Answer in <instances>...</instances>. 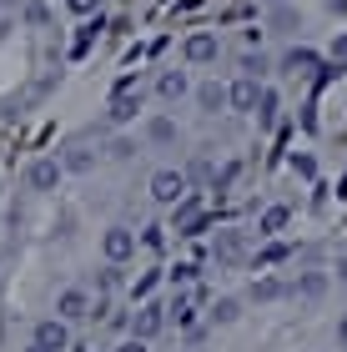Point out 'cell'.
<instances>
[{
    "label": "cell",
    "mask_w": 347,
    "mask_h": 352,
    "mask_svg": "<svg viewBox=\"0 0 347 352\" xmlns=\"http://www.w3.org/2000/svg\"><path fill=\"white\" fill-rule=\"evenodd\" d=\"M141 247H146V252H161V247H166V227H146V232H141Z\"/></svg>",
    "instance_id": "cell-25"
},
{
    "label": "cell",
    "mask_w": 347,
    "mask_h": 352,
    "mask_svg": "<svg viewBox=\"0 0 347 352\" xmlns=\"http://www.w3.org/2000/svg\"><path fill=\"white\" fill-rule=\"evenodd\" d=\"M186 91H192V81H186V71H166L161 81H156V96H161V101H181Z\"/></svg>",
    "instance_id": "cell-15"
},
{
    "label": "cell",
    "mask_w": 347,
    "mask_h": 352,
    "mask_svg": "<svg viewBox=\"0 0 347 352\" xmlns=\"http://www.w3.org/2000/svg\"><path fill=\"white\" fill-rule=\"evenodd\" d=\"M96 30H101V15H96V21H91V25H81V36H76L71 56H86V51H91V36H96Z\"/></svg>",
    "instance_id": "cell-24"
},
{
    "label": "cell",
    "mask_w": 347,
    "mask_h": 352,
    "mask_svg": "<svg viewBox=\"0 0 347 352\" xmlns=\"http://www.w3.org/2000/svg\"><path fill=\"white\" fill-rule=\"evenodd\" d=\"M267 6H287V0H267Z\"/></svg>",
    "instance_id": "cell-39"
},
{
    "label": "cell",
    "mask_w": 347,
    "mask_h": 352,
    "mask_svg": "<svg viewBox=\"0 0 347 352\" xmlns=\"http://www.w3.org/2000/svg\"><path fill=\"white\" fill-rule=\"evenodd\" d=\"M327 287H333V277H327V272H302V277L292 282V297L317 302V297H327Z\"/></svg>",
    "instance_id": "cell-11"
},
{
    "label": "cell",
    "mask_w": 347,
    "mask_h": 352,
    "mask_svg": "<svg viewBox=\"0 0 347 352\" xmlns=\"http://www.w3.org/2000/svg\"><path fill=\"white\" fill-rule=\"evenodd\" d=\"M71 352H91V347H71Z\"/></svg>",
    "instance_id": "cell-40"
},
{
    "label": "cell",
    "mask_w": 347,
    "mask_h": 352,
    "mask_svg": "<svg viewBox=\"0 0 347 352\" xmlns=\"http://www.w3.org/2000/svg\"><path fill=\"white\" fill-rule=\"evenodd\" d=\"M272 25H277V30H292V25H297V10H292V6H277V10H272Z\"/></svg>",
    "instance_id": "cell-28"
},
{
    "label": "cell",
    "mask_w": 347,
    "mask_h": 352,
    "mask_svg": "<svg viewBox=\"0 0 347 352\" xmlns=\"http://www.w3.org/2000/svg\"><path fill=\"white\" fill-rule=\"evenodd\" d=\"M197 277V267L192 262H177V272H171V282H192Z\"/></svg>",
    "instance_id": "cell-32"
},
{
    "label": "cell",
    "mask_w": 347,
    "mask_h": 352,
    "mask_svg": "<svg viewBox=\"0 0 347 352\" xmlns=\"http://www.w3.org/2000/svg\"><path fill=\"white\" fill-rule=\"evenodd\" d=\"M30 342L45 347V352H71V322H60V317H41V322L30 327Z\"/></svg>",
    "instance_id": "cell-4"
},
{
    "label": "cell",
    "mask_w": 347,
    "mask_h": 352,
    "mask_svg": "<svg viewBox=\"0 0 347 352\" xmlns=\"http://www.w3.org/2000/svg\"><path fill=\"white\" fill-rule=\"evenodd\" d=\"M197 106L207 111V116H216V111L232 106V91H227L222 81H201V86H197Z\"/></svg>",
    "instance_id": "cell-10"
},
{
    "label": "cell",
    "mask_w": 347,
    "mask_h": 352,
    "mask_svg": "<svg viewBox=\"0 0 347 352\" xmlns=\"http://www.w3.org/2000/svg\"><path fill=\"white\" fill-rule=\"evenodd\" d=\"M333 71H347V30L333 41Z\"/></svg>",
    "instance_id": "cell-30"
},
{
    "label": "cell",
    "mask_w": 347,
    "mask_h": 352,
    "mask_svg": "<svg viewBox=\"0 0 347 352\" xmlns=\"http://www.w3.org/2000/svg\"><path fill=\"white\" fill-rule=\"evenodd\" d=\"M232 182H236V162H227L222 171H216V176H212V191H227Z\"/></svg>",
    "instance_id": "cell-29"
},
{
    "label": "cell",
    "mask_w": 347,
    "mask_h": 352,
    "mask_svg": "<svg viewBox=\"0 0 347 352\" xmlns=\"http://www.w3.org/2000/svg\"><path fill=\"white\" fill-rule=\"evenodd\" d=\"M337 277H342V282H347V257H342V262H337Z\"/></svg>",
    "instance_id": "cell-37"
},
{
    "label": "cell",
    "mask_w": 347,
    "mask_h": 352,
    "mask_svg": "<svg viewBox=\"0 0 347 352\" xmlns=\"http://www.w3.org/2000/svg\"><path fill=\"white\" fill-rule=\"evenodd\" d=\"M282 71H287V76H312V71H317V56H312L307 45H292V51L282 56Z\"/></svg>",
    "instance_id": "cell-13"
},
{
    "label": "cell",
    "mask_w": 347,
    "mask_h": 352,
    "mask_svg": "<svg viewBox=\"0 0 347 352\" xmlns=\"http://www.w3.org/2000/svg\"><path fill=\"white\" fill-rule=\"evenodd\" d=\"M136 242H141V236H136L131 227H106V232H101V252H106V262H111V267L131 262V257H136Z\"/></svg>",
    "instance_id": "cell-3"
},
{
    "label": "cell",
    "mask_w": 347,
    "mask_h": 352,
    "mask_svg": "<svg viewBox=\"0 0 347 352\" xmlns=\"http://www.w3.org/2000/svg\"><path fill=\"white\" fill-rule=\"evenodd\" d=\"M207 206H201V197H186V201H177L171 206V232L177 236H201L207 232Z\"/></svg>",
    "instance_id": "cell-1"
},
{
    "label": "cell",
    "mask_w": 347,
    "mask_h": 352,
    "mask_svg": "<svg viewBox=\"0 0 347 352\" xmlns=\"http://www.w3.org/2000/svg\"><path fill=\"white\" fill-rule=\"evenodd\" d=\"M25 352H45V347H36V342H30V347H25Z\"/></svg>",
    "instance_id": "cell-38"
},
{
    "label": "cell",
    "mask_w": 347,
    "mask_h": 352,
    "mask_svg": "<svg viewBox=\"0 0 347 352\" xmlns=\"http://www.w3.org/2000/svg\"><path fill=\"white\" fill-rule=\"evenodd\" d=\"M242 71H247V76H262L267 66H262V56H247V60H242Z\"/></svg>",
    "instance_id": "cell-33"
},
{
    "label": "cell",
    "mask_w": 347,
    "mask_h": 352,
    "mask_svg": "<svg viewBox=\"0 0 347 352\" xmlns=\"http://www.w3.org/2000/svg\"><path fill=\"white\" fill-rule=\"evenodd\" d=\"M322 6L333 10V15H342V10H347V0H322Z\"/></svg>",
    "instance_id": "cell-35"
},
{
    "label": "cell",
    "mask_w": 347,
    "mask_h": 352,
    "mask_svg": "<svg viewBox=\"0 0 347 352\" xmlns=\"http://www.w3.org/2000/svg\"><path fill=\"white\" fill-rule=\"evenodd\" d=\"M66 6H71L76 15H96V10H101V0H66Z\"/></svg>",
    "instance_id": "cell-31"
},
{
    "label": "cell",
    "mask_w": 347,
    "mask_h": 352,
    "mask_svg": "<svg viewBox=\"0 0 347 352\" xmlns=\"http://www.w3.org/2000/svg\"><path fill=\"white\" fill-rule=\"evenodd\" d=\"M216 51H222V41H216L212 30L186 36V60H192V66H207V60H216Z\"/></svg>",
    "instance_id": "cell-9"
},
{
    "label": "cell",
    "mask_w": 347,
    "mask_h": 352,
    "mask_svg": "<svg viewBox=\"0 0 347 352\" xmlns=\"http://www.w3.org/2000/svg\"><path fill=\"white\" fill-rule=\"evenodd\" d=\"M156 282H161V272H141V277L131 282V297H136V302H146V297L156 292Z\"/></svg>",
    "instance_id": "cell-20"
},
{
    "label": "cell",
    "mask_w": 347,
    "mask_h": 352,
    "mask_svg": "<svg viewBox=\"0 0 347 352\" xmlns=\"http://www.w3.org/2000/svg\"><path fill=\"white\" fill-rule=\"evenodd\" d=\"M232 91V111H257V101H262V86H257V76H242L236 86H227Z\"/></svg>",
    "instance_id": "cell-12"
},
{
    "label": "cell",
    "mask_w": 347,
    "mask_h": 352,
    "mask_svg": "<svg viewBox=\"0 0 347 352\" xmlns=\"http://www.w3.org/2000/svg\"><path fill=\"white\" fill-rule=\"evenodd\" d=\"M287 217H292L287 206H267V212L257 217V232H262V236H272V232H282V227H287Z\"/></svg>",
    "instance_id": "cell-17"
},
{
    "label": "cell",
    "mask_w": 347,
    "mask_h": 352,
    "mask_svg": "<svg viewBox=\"0 0 347 352\" xmlns=\"http://www.w3.org/2000/svg\"><path fill=\"white\" fill-rule=\"evenodd\" d=\"M161 327H166V307H156V302H141V312L131 317V338L151 342V338H156Z\"/></svg>",
    "instance_id": "cell-8"
},
{
    "label": "cell",
    "mask_w": 347,
    "mask_h": 352,
    "mask_svg": "<svg viewBox=\"0 0 347 352\" xmlns=\"http://www.w3.org/2000/svg\"><path fill=\"white\" fill-rule=\"evenodd\" d=\"M292 171L302 176V182H312V176H317V162H312V156L302 151V156H292Z\"/></svg>",
    "instance_id": "cell-27"
},
{
    "label": "cell",
    "mask_w": 347,
    "mask_h": 352,
    "mask_svg": "<svg viewBox=\"0 0 347 352\" xmlns=\"http://www.w3.org/2000/svg\"><path fill=\"white\" fill-rule=\"evenodd\" d=\"M116 126H126V121H136L141 116V81L136 76H126V81L116 86V96H111V111H106Z\"/></svg>",
    "instance_id": "cell-2"
},
{
    "label": "cell",
    "mask_w": 347,
    "mask_h": 352,
    "mask_svg": "<svg viewBox=\"0 0 347 352\" xmlns=\"http://www.w3.org/2000/svg\"><path fill=\"white\" fill-rule=\"evenodd\" d=\"M116 352H146V342H141V338H126V342H121Z\"/></svg>",
    "instance_id": "cell-34"
},
{
    "label": "cell",
    "mask_w": 347,
    "mask_h": 352,
    "mask_svg": "<svg viewBox=\"0 0 347 352\" xmlns=\"http://www.w3.org/2000/svg\"><path fill=\"white\" fill-rule=\"evenodd\" d=\"M236 317H242V302H236V297H222V302H216V307H212V322H236Z\"/></svg>",
    "instance_id": "cell-19"
},
{
    "label": "cell",
    "mask_w": 347,
    "mask_h": 352,
    "mask_svg": "<svg viewBox=\"0 0 347 352\" xmlns=\"http://www.w3.org/2000/svg\"><path fill=\"white\" fill-rule=\"evenodd\" d=\"M166 312L177 317V327H192V322H197V292H192V297H177Z\"/></svg>",
    "instance_id": "cell-18"
},
{
    "label": "cell",
    "mask_w": 347,
    "mask_h": 352,
    "mask_svg": "<svg viewBox=\"0 0 347 352\" xmlns=\"http://www.w3.org/2000/svg\"><path fill=\"white\" fill-rule=\"evenodd\" d=\"M277 121V91H262V101H257V126H272Z\"/></svg>",
    "instance_id": "cell-22"
},
{
    "label": "cell",
    "mask_w": 347,
    "mask_h": 352,
    "mask_svg": "<svg viewBox=\"0 0 347 352\" xmlns=\"http://www.w3.org/2000/svg\"><path fill=\"white\" fill-rule=\"evenodd\" d=\"M277 262H287V242H267L257 252V267H277Z\"/></svg>",
    "instance_id": "cell-21"
},
{
    "label": "cell",
    "mask_w": 347,
    "mask_h": 352,
    "mask_svg": "<svg viewBox=\"0 0 347 352\" xmlns=\"http://www.w3.org/2000/svg\"><path fill=\"white\" fill-rule=\"evenodd\" d=\"M60 166L81 176V171H91V166H96V151H91V146H71L66 156H60Z\"/></svg>",
    "instance_id": "cell-16"
},
{
    "label": "cell",
    "mask_w": 347,
    "mask_h": 352,
    "mask_svg": "<svg viewBox=\"0 0 347 352\" xmlns=\"http://www.w3.org/2000/svg\"><path fill=\"white\" fill-rule=\"evenodd\" d=\"M337 338H342V352H347V317H342V322H337Z\"/></svg>",
    "instance_id": "cell-36"
},
{
    "label": "cell",
    "mask_w": 347,
    "mask_h": 352,
    "mask_svg": "<svg viewBox=\"0 0 347 352\" xmlns=\"http://www.w3.org/2000/svg\"><path fill=\"white\" fill-rule=\"evenodd\" d=\"M60 176H66V166H60L56 156H36V162L25 166L30 191H56V186H60Z\"/></svg>",
    "instance_id": "cell-6"
},
{
    "label": "cell",
    "mask_w": 347,
    "mask_h": 352,
    "mask_svg": "<svg viewBox=\"0 0 347 352\" xmlns=\"http://www.w3.org/2000/svg\"><path fill=\"white\" fill-rule=\"evenodd\" d=\"M146 136H151V141H161V146H166V141H177V126H171L166 116H156V121L146 126Z\"/></svg>",
    "instance_id": "cell-23"
},
{
    "label": "cell",
    "mask_w": 347,
    "mask_h": 352,
    "mask_svg": "<svg viewBox=\"0 0 347 352\" xmlns=\"http://www.w3.org/2000/svg\"><path fill=\"white\" fill-rule=\"evenodd\" d=\"M56 317L60 322H86L91 317V292L86 287H66V292L56 297Z\"/></svg>",
    "instance_id": "cell-7"
},
{
    "label": "cell",
    "mask_w": 347,
    "mask_h": 352,
    "mask_svg": "<svg viewBox=\"0 0 347 352\" xmlns=\"http://www.w3.org/2000/svg\"><path fill=\"white\" fill-rule=\"evenodd\" d=\"M282 297H292V287L282 277H257L251 282V302H282Z\"/></svg>",
    "instance_id": "cell-14"
},
{
    "label": "cell",
    "mask_w": 347,
    "mask_h": 352,
    "mask_svg": "<svg viewBox=\"0 0 347 352\" xmlns=\"http://www.w3.org/2000/svg\"><path fill=\"white\" fill-rule=\"evenodd\" d=\"M186 182H192V176L186 171H156L151 176V201H161V206H177V201H186Z\"/></svg>",
    "instance_id": "cell-5"
},
{
    "label": "cell",
    "mask_w": 347,
    "mask_h": 352,
    "mask_svg": "<svg viewBox=\"0 0 347 352\" xmlns=\"http://www.w3.org/2000/svg\"><path fill=\"white\" fill-rule=\"evenodd\" d=\"M236 252H242V236H236V232L216 236V257H236Z\"/></svg>",
    "instance_id": "cell-26"
}]
</instances>
